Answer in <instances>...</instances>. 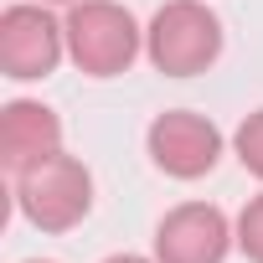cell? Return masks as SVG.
Returning a JSON list of instances; mask_svg holds the SVG:
<instances>
[{"instance_id":"cell-2","label":"cell","mask_w":263,"mask_h":263,"mask_svg":"<svg viewBox=\"0 0 263 263\" xmlns=\"http://www.w3.org/2000/svg\"><path fill=\"white\" fill-rule=\"evenodd\" d=\"M145 57L165 78H196L222 57V21L201 0H165L145 26Z\"/></svg>"},{"instance_id":"cell-5","label":"cell","mask_w":263,"mask_h":263,"mask_svg":"<svg viewBox=\"0 0 263 263\" xmlns=\"http://www.w3.org/2000/svg\"><path fill=\"white\" fill-rule=\"evenodd\" d=\"M145 145H150V160H155L165 176H176V181H201V176H212L217 160H222V129H217L212 119L191 114V108H165V114H155Z\"/></svg>"},{"instance_id":"cell-12","label":"cell","mask_w":263,"mask_h":263,"mask_svg":"<svg viewBox=\"0 0 263 263\" xmlns=\"http://www.w3.org/2000/svg\"><path fill=\"white\" fill-rule=\"evenodd\" d=\"M31 263H47V258H31Z\"/></svg>"},{"instance_id":"cell-7","label":"cell","mask_w":263,"mask_h":263,"mask_svg":"<svg viewBox=\"0 0 263 263\" xmlns=\"http://www.w3.org/2000/svg\"><path fill=\"white\" fill-rule=\"evenodd\" d=\"M52 155H62V119L47 103L16 98V103L0 108V160H6L11 176H21Z\"/></svg>"},{"instance_id":"cell-9","label":"cell","mask_w":263,"mask_h":263,"mask_svg":"<svg viewBox=\"0 0 263 263\" xmlns=\"http://www.w3.org/2000/svg\"><path fill=\"white\" fill-rule=\"evenodd\" d=\"M237 248L248 263H263V196H253L237 212Z\"/></svg>"},{"instance_id":"cell-6","label":"cell","mask_w":263,"mask_h":263,"mask_svg":"<svg viewBox=\"0 0 263 263\" xmlns=\"http://www.w3.org/2000/svg\"><path fill=\"white\" fill-rule=\"evenodd\" d=\"M237 242V227L212 201H181L155 227V258L160 263H222Z\"/></svg>"},{"instance_id":"cell-8","label":"cell","mask_w":263,"mask_h":263,"mask_svg":"<svg viewBox=\"0 0 263 263\" xmlns=\"http://www.w3.org/2000/svg\"><path fill=\"white\" fill-rule=\"evenodd\" d=\"M232 150H237L242 171L263 181V108H253V114L237 124V135H232Z\"/></svg>"},{"instance_id":"cell-4","label":"cell","mask_w":263,"mask_h":263,"mask_svg":"<svg viewBox=\"0 0 263 263\" xmlns=\"http://www.w3.org/2000/svg\"><path fill=\"white\" fill-rule=\"evenodd\" d=\"M62 52H67V26L42 0L6 6V16H0V67H6V78H16V83L52 78Z\"/></svg>"},{"instance_id":"cell-11","label":"cell","mask_w":263,"mask_h":263,"mask_svg":"<svg viewBox=\"0 0 263 263\" xmlns=\"http://www.w3.org/2000/svg\"><path fill=\"white\" fill-rule=\"evenodd\" d=\"M42 6H78V0H42Z\"/></svg>"},{"instance_id":"cell-3","label":"cell","mask_w":263,"mask_h":263,"mask_svg":"<svg viewBox=\"0 0 263 263\" xmlns=\"http://www.w3.org/2000/svg\"><path fill=\"white\" fill-rule=\"evenodd\" d=\"M16 212L36 232H72L93 212V176L78 155H52L16 176Z\"/></svg>"},{"instance_id":"cell-1","label":"cell","mask_w":263,"mask_h":263,"mask_svg":"<svg viewBox=\"0 0 263 263\" xmlns=\"http://www.w3.org/2000/svg\"><path fill=\"white\" fill-rule=\"evenodd\" d=\"M67 57L88 72V78H119L129 72V62L140 57L145 31L119 0H78L67 6Z\"/></svg>"},{"instance_id":"cell-10","label":"cell","mask_w":263,"mask_h":263,"mask_svg":"<svg viewBox=\"0 0 263 263\" xmlns=\"http://www.w3.org/2000/svg\"><path fill=\"white\" fill-rule=\"evenodd\" d=\"M103 263H160V258H140V253H114V258H103Z\"/></svg>"}]
</instances>
